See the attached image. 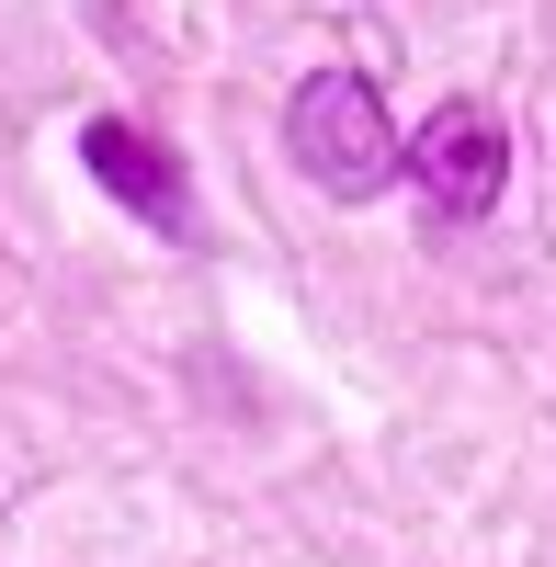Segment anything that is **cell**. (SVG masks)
Returning a JSON list of instances; mask_svg holds the SVG:
<instances>
[{"label": "cell", "instance_id": "6da1fadb", "mask_svg": "<svg viewBox=\"0 0 556 567\" xmlns=\"http://www.w3.org/2000/svg\"><path fill=\"white\" fill-rule=\"evenodd\" d=\"M285 136H296L307 182H318V194H341V205L387 194V182L409 171V148H398V125H387V103H375V80H363V69H318V80H296Z\"/></svg>", "mask_w": 556, "mask_h": 567}, {"label": "cell", "instance_id": "7a4b0ae2", "mask_svg": "<svg viewBox=\"0 0 556 567\" xmlns=\"http://www.w3.org/2000/svg\"><path fill=\"white\" fill-rule=\"evenodd\" d=\"M80 159H91V182H103L114 205H136L148 227H171V239L194 227V194H182V159L159 148L148 125H125V114H91V125H80Z\"/></svg>", "mask_w": 556, "mask_h": 567}, {"label": "cell", "instance_id": "3957f363", "mask_svg": "<svg viewBox=\"0 0 556 567\" xmlns=\"http://www.w3.org/2000/svg\"><path fill=\"white\" fill-rule=\"evenodd\" d=\"M409 171H421V194L432 216H488L500 205V125L477 103H443L421 125V148H409Z\"/></svg>", "mask_w": 556, "mask_h": 567}]
</instances>
